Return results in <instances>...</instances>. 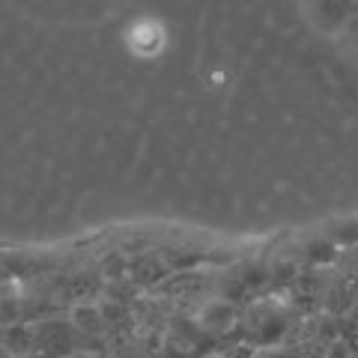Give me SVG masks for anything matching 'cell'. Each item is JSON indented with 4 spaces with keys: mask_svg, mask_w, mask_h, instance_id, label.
Returning <instances> with one entry per match:
<instances>
[{
    "mask_svg": "<svg viewBox=\"0 0 358 358\" xmlns=\"http://www.w3.org/2000/svg\"><path fill=\"white\" fill-rule=\"evenodd\" d=\"M200 320H203L206 329H215L218 331V329H227L230 322H233V310L224 305V301H215V305H209L203 310V317H200Z\"/></svg>",
    "mask_w": 358,
    "mask_h": 358,
    "instance_id": "cell-1",
    "label": "cell"
},
{
    "mask_svg": "<svg viewBox=\"0 0 358 358\" xmlns=\"http://www.w3.org/2000/svg\"><path fill=\"white\" fill-rule=\"evenodd\" d=\"M72 320H75V326L84 329V331H99L102 329V322H105V317L96 308H78Z\"/></svg>",
    "mask_w": 358,
    "mask_h": 358,
    "instance_id": "cell-2",
    "label": "cell"
},
{
    "mask_svg": "<svg viewBox=\"0 0 358 358\" xmlns=\"http://www.w3.org/2000/svg\"><path fill=\"white\" fill-rule=\"evenodd\" d=\"M301 358H322V355H301Z\"/></svg>",
    "mask_w": 358,
    "mask_h": 358,
    "instance_id": "cell-3",
    "label": "cell"
}]
</instances>
